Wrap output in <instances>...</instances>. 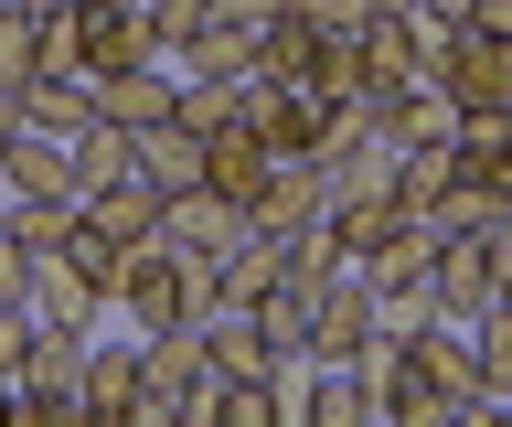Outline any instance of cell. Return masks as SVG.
<instances>
[{
	"mask_svg": "<svg viewBox=\"0 0 512 427\" xmlns=\"http://www.w3.org/2000/svg\"><path fill=\"white\" fill-rule=\"evenodd\" d=\"M214 299H224L214 246H171V235L128 246V278H118V321L128 331H192Z\"/></svg>",
	"mask_w": 512,
	"mask_h": 427,
	"instance_id": "6da1fadb",
	"label": "cell"
},
{
	"mask_svg": "<svg viewBox=\"0 0 512 427\" xmlns=\"http://www.w3.org/2000/svg\"><path fill=\"white\" fill-rule=\"evenodd\" d=\"M214 363H203V342L192 331H139V406H128V427H214Z\"/></svg>",
	"mask_w": 512,
	"mask_h": 427,
	"instance_id": "7a4b0ae2",
	"label": "cell"
},
{
	"mask_svg": "<svg viewBox=\"0 0 512 427\" xmlns=\"http://www.w3.org/2000/svg\"><path fill=\"white\" fill-rule=\"evenodd\" d=\"M438 86L459 118H512V33H480V22H459L438 54Z\"/></svg>",
	"mask_w": 512,
	"mask_h": 427,
	"instance_id": "3957f363",
	"label": "cell"
},
{
	"mask_svg": "<svg viewBox=\"0 0 512 427\" xmlns=\"http://www.w3.org/2000/svg\"><path fill=\"white\" fill-rule=\"evenodd\" d=\"M374 331H384L374 289H363L352 267H331L320 299H310V342H299V363H363V353H374Z\"/></svg>",
	"mask_w": 512,
	"mask_h": 427,
	"instance_id": "277c9868",
	"label": "cell"
},
{
	"mask_svg": "<svg viewBox=\"0 0 512 427\" xmlns=\"http://www.w3.org/2000/svg\"><path fill=\"white\" fill-rule=\"evenodd\" d=\"M427 267H438V235H427V225H395L374 257L352 267V278L374 289V310H384V321H427Z\"/></svg>",
	"mask_w": 512,
	"mask_h": 427,
	"instance_id": "5b68a950",
	"label": "cell"
},
{
	"mask_svg": "<svg viewBox=\"0 0 512 427\" xmlns=\"http://www.w3.org/2000/svg\"><path fill=\"white\" fill-rule=\"evenodd\" d=\"M64 43H75V65H86V75L150 65V22H139V0H75V11H64Z\"/></svg>",
	"mask_w": 512,
	"mask_h": 427,
	"instance_id": "8992f818",
	"label": "cell"
},
{
	"mask_svg": "<svg viewBox=\"0 0 512 427\" xmlns=\"http://www.w3.org/2000/svg\"><path fill=\"white\" fill-rule=\"evenodd\" d=\"M502 299V267L480 235H438V267H427V321H480Z\"/></svg>",
	"mask_w": 512,
	"mask_h": 427,
	"instance_id": "52a82bcc",
	"label": "cell"
},
{
	"mask_svg": "<svg viewBox=\"0 0 512 427\" xmlns=\"http://www.w3.org/2000/svg\"><path fill=\"white\" fill-rule=\"evenodd\" d=\"M22 310H32V321H54V331H96V321H107V289H96V278L64 257V246H43V257H32Z\"/></svg>",
	"mask_w": 512,
	"mask_h": 427,
	"instance_id": "ba28073f",
	"label": "cell"
},
{
	"mask_svg": "<svg viewBox=\"0 0 512 427\" xmlns=\"http://www.w3.org/2000/svg\"><path fill=\"white\" fill-rule=\"evenodd\" d=\"M128 406H139V331H128V342H86L75 417H86V427H128Z\"/></svg>",
	"mask_w": 512,
	"mask_h": 427,
	"instance_id": "9c48e42d",
	"label": "cell"
},
{
	"mask_svg": "<svg viewBox=\"0 0 512 427\" xmlns=\"http://www.w3.org/2000/svg\"><path fill=\"white\" fill-rule=\"evenodd\" d=\"M395 225H416V214H395V193H331L320 203V246H331L342 267H363Z\"/></svg>",
	"mask_w": 512,
	"mask_h": 427,
	"instance_id": "30bf717a",
	"label": "cell"
},
{
	"mask_svg": "<svg viewBox=\"0 0 512 427\" xmlns=\"http://www.w3.org/2000/svg\"><path fill=\"white\" fill-rule=\"evenodd\" d=\"M75 214H86L107 246H150L160 235V193L139 182V171H118V182H96V193H75Z\"/></svg>",
	"mask_w": 512,
	"mask_h": 427,
	"instance_id": "8fae6325",
	"label": "cell"
},
{
	"mask_svg": "<svg viewBox=\"0 0 512 427\" xmlns=\"http://www.w3.org/2000/svg\"><path fill=\"white\" fill-rule=\"evenodd\" d=\"M86 118H96V75H86V65H43V75L22 86V129H43V139H75Z\"/></svg>",
	"mask_w": 512,
	"mask_h": 427,
	"instance_id": "7c38bea8",
	"label": "cell"
},
{
	"mask_svg": "<svg viewBox=\"0 0 512 427\" xmlns=\"http://www.w3.org/2000/svg\"><path fill=\"white\" fill-rule=\"evenodd\" d=\"M246 225V203L235 193H214V182H182V193H160V235H171V246H214L224 257V235Z\"/></svg>",
	"mask_w": 512,
	"mask_h": 427,
	"instance_id": "4fadbf2b",
	"label": "cell"
},
{
	"mask_svg": "<svg viewBox=\"0 0 512 427\" xmlns=\"http://www.w3.org/2000/svg\"><path fill=\"white\" fill-rule=\"evenodd\" d=\"M171 97H182V75L160 65H128V75H96V118H118V129H150V118H171Z\"/></svg>",
	"mask_w": 512,
	"mask_h": 427,
	"instance_id": "5bb4252c",
	"label": "cell"
},
{
	"mask_svg": "<svg viewBox=\"0 0 512 427\" xmlns=\"http://www.w3.org/2000/svg\"><path fill=\"white\" fill-rule=\"evenodd\" d=\"M128 150H139V182H150V193H182V182H203V129H182V118L128 129Z\"/></svg>",
	"mask_w": 512,
	"mask_h": 427,
	"instance_id": "9a60e30c",
	"label": "cell"
},
{
	"mask_svg": "<svg viewBox=\"0 0 512 427\" xmlns=\"http://www.w3.org/2000/svg\"><path fill=\"white\" fill-rule=\"evenodd\" d=\"M171 75H256V22L214 0V22H203L182 54H171Z\"/></svg>",
	"mask_w": 512,
	"mask_h": 427,
	"instance_id": "2e32d148",
	"label": "cell"
},
{
	"mask_svg": "<svg viewBox=\"0 0 512 427\" xmlns=\"http://www.w3.org/2000/svg\"><path fill=\"white\" fill-rule=\"evenodd\" d=\"M448 171L512 203V118H459V139H448Z\"/></svg>",
	"mask_w": 512,
	"mask_h": 427,
	"instance_id": "e0dca14e",
	"label": "cell"
},
{
	"mask_svg": "<svg viewBox=\"0 0 512 427\" xmlns=\"http://www.w3.org/2000/svg\"><path fill=\"white\" fill-rule=\"evenodd\" d=\"M0 193H75V161H64V139L11 129V139H0Z\"/></svg>",
	"mask_w": 512,
	"mask_h": 427,
	"instance_id": "ac0fdd59",
	"label": "cell"
},
{
	"mask_svg": "<svg viewBox=\"0 0 512 427\" xmlns=\"http://www.w3.org/2000/svg\"><path fill=\"white\" fill-rule=\"evenodd\" d=\"M0 235H11L22 257L64 246V235H75V193H0Z\"/></svg>",
	"mask_w": 512,
	"mask_h": 427,
	"instance_id": "d6986e66",
	"label": "cell"
},
{
	"mask_svg": "<svg viewBox=\"0 0 512 427\" xmlns=\"http://www.w3.org/2000/svg\"><path fill=\"white\" fill-rule=\"evenodd\" d=\"M491 214H502V193H480V182H459V171H448L438 203H427V235H480Z\"/></svg>",
	"mask_w": 512,
	"mask_h": 427,
	"instance_id": "ffe728a7",
	"label": "cell"
},
{
	"mask_svg": "<svg viewBox=\"0 0 512 427\" xmlns=\"http://www.w3.org/2000/svg\"><path fill=\"white\" fill-rule=\"evenodd\" d=\"M32 75H43V11L11 0L0 11V86H32Z\"/></svg>",
	"mask_w": 512,
	"mask_h": 427,
	"instance_id": "44dd1931",
	"label": "cell"
},
{
	"mask_svg": "<svg viewBox=\"0 0 512 427\" xmlns=\"http://www.w3.org/2000/svg\"><path fill=\"white\" fill-rule=\"evenodd\" d=\"M139 22H150V54L171 65V54H182L203 22H214V0H139Z\"/></svg>",
	"mask_w": 512,
	"mask_h": 427,
	"instance_id": "7402d4cb",
	"label": "cell"
},
{
	"mask_svg": "<svg viewBox=\"0 0 512 427\" xmlns=\"http://www.w3.org/2000/svg\"><path fill=\"white\" fill-rule=\"evenodd\" d=\"M299 11H310V22H320L331 43H352V33H363V22L384 11V0H299Z\"/></svg>",
	"mask_w": 512,
	"mask_h": 427,
	"instance_id": "603a6c76",
	"label": "cell"
},
{
	"mask_svg": "<svg viewBox=\"0 0 512 427\" xmlns=\"http://www.w3.org/2000/svg\"><path fill=\"white\" fill-rule=\"evenodd\" d=\"M32 289V257H22V246H11V235H0V310H11V299H22Z\"/></svg>",
	"mask_w": 512,
	"mask_h": 427,
	"instance_id": "cb8c5ba5",
	"label": "cell"
},
{
	"mask_svg": "<svg viewBox=\"0 0 512 427\" xmlns=\"http://www.w3.org/2000/svg\"><path fill=\"white\" fill-rule=\"evenodd\" d=\"M11 129H22V86H0V139H11Z\"/></svg>",
	"mask_w": 512,
	"mask_h": 427,
	"instance_id": "d4e9b609",
	"label": "cell"
},
{
	"mask_svg": "<svg viewBox=\"0 0 512 427\" xmlns=\"http://www.w3.org/2000/svg\"><path fill=\"white\" fill-rule=\"evenodd\" d=\"M0 427H11V374H0Z\"/></svg>",
	"mask_w": 512,
	"mask_h": 427,
	"instance_id": "484cf974",
	"label": "cell"
},
{
	"mask_svg": "<svg viewBox=\"0 0 512 427\" xmlns=\"http://www.w3.org/2000/svg\"><path fill=\"white\" fill-rule=\"evenodd\" d=\"M22 11H64V0H22Z\"/></svg>",
	"mask_w": 512,
	"mask_h": 427,
	"instance_id": "4316f807",
	"label": "cell"
},
{
	"mask_svg": "<svg viewBox=\"0 0 512 427\" xmlns=\"http://www.w3.org/2000/svg\"><path fill=\"white\" fill-rule=\"evenodd\" d=\"M480 417H512V395H502V406H480Z\"/></svg>",
	"mask_w": 512,
	"mask_h": 427,
	"instance_id": "83f0119b",
	"label": "cell"
}]
</instances>
